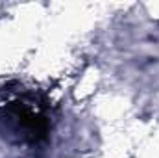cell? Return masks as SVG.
<instances>
[{"label":"cell","instance_id":"6da1fadb","mask_svg":"<svg viewBox=\"0 0 159 158\" xmlns=\"http://www.w3.org/2000/svg\"><path fill=\"white\" fill-rule=\"evenodd\" d=\"M50 132V119L34 102L15 99L0 106V134L11 143L37 145Z\"/></svg>","mask_w":159,"mask_h":158}]
</instances>
